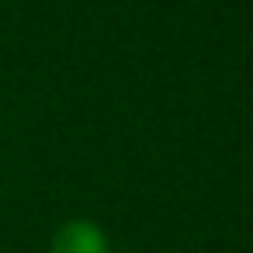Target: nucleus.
Returning a JSON list of instances; mask_svg holds the SVG:
<instances>
[{"mask_svg": "<svg viewBox=\"0 0 253 253\" xmlns=\"http://www.w3.org/2000/svg\"><path fill=\"white\" fill-rule=\"evenodd\" d=\"M49 253H111V239L94 218H66L52 232Z\"/></svg>", "mask_w": 253, "mask_h": 253, "instance_id": "1", "label": "nucleus"}]
</instances>
